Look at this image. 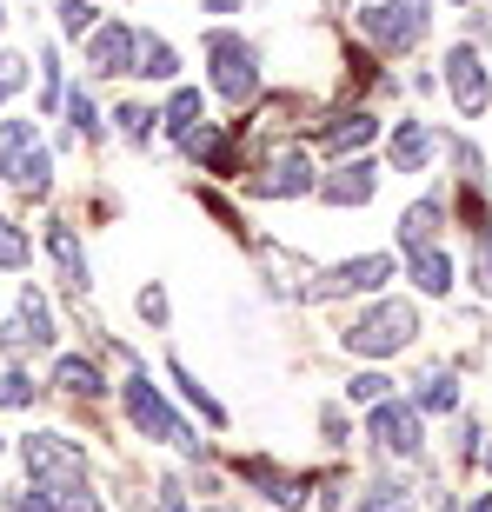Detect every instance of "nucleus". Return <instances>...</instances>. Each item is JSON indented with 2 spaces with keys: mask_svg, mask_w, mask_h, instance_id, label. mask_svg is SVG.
Instances as JSON below:
<instances>
[{
  "mask_svg": "<svg viewBox=\"0 0 492 512\" xmlns=\"http://www.w3.org/2000/svg\"><path fill=\"white\" fill-rule=\"evenodd\" d=\"M419 333V313L406 300H379L373 313H360V320L346 326V353H360V360H386V353H399V346Z\"/></svg>",
  "mask_w": 492,
  "mask_h": 512,
  "instance_id": "nucleus-1",
  "label": "nucleus"
},
{
  "mask_svg": "<svg viewBox=\"0 0 492 512\" xmlns=\"http://www.w3.org/2000/svg\"><path fill=\"white\" fill-rule=\"evenodd\" d=\"M127 419L140 426V439H167V446H180V453H200L193 426L160 399V386H153L147 373H133V380H127Z\"/></svg>",
  "mask_w": 492,
  "mask_h": 512,
  "instance_id": "nucleus-2",
  "label": "nucleus"
},
{
  "mask_svg": "<svg viewBox=\"0 0 492 512\" xmlns=\"http://www.w3.org/2000/svg\"><path fill=\"white\" fill-rule=\"evenodd\" d=\"M0 173L27 193L54 187V153L34 140V120H7V127H0Z\"/></svg>",
  "mask_w": 492,
  "mask_h": 512,
  "instance_id": "nucleus-3",
  "label": "nucleus"
},
{
  "mask_svg": "<svg viewBox=\"0 0 492 512\" xmlns=\"http://www.w3.org/2000/svg\"><path fill=\"white\" fill-rule=\"evenodd\" d=\"M207 60H213V87L233 107H246L260 94V47H246L240 34H207Z\"/></svg>",
  "mask_w": 492,
  "mask_h": 512,
  "instance_id": "nucleus-4",
  "label": "nucleus"
},
{
  "mask_svg": "<svg viewBox=\"0 0 492 512\" xmlns=\"http://www.w3.org/2000/svg\"><path fill=\"white\" fill-rule=\"evenodd\" d=\"M20 459H27V473L54 493V486H80L87 479V459L67 446L60 433H34V439H20Z\"/></svg>",
  "mask_w": 492,
  "mask_h": 512,
  "instance_id": "nucleus-5",
  "label": "nucleus"
},
{
  "mask_svg": "<svg viewBox=\"0 0 492 512\" xmlns=\"http://www.w3.org/2000/svg\"><path fill=\"white\" fill-rule=\"evenodd\" d=\"M360 27L366 40H379V47H413L419 34H426V0H379V7H360Z\"/></svg>",
  "mask_w": 492,
  "mask_h": 512,
  "instance_id": "nucleus-6",
  "label": "nucleus"
},
{
  "mask_svg": "<svg viewBox=\"0 0 492 512\" xmlns=\"http://www.w3.org/2000/svg\"><path fill=\"white\" fill-rule=\"evenodd\" d=\"M313 187H320V180H313L306 147H273L266 167L253 173V193H260V200H293V193H313Z\"/></svg>",
  "mask_w": 492,
  "mask_h": 512,
  "instance_id": "nucleus-7",
  "label": "nucleus"
},
{
  "mask_svg": "<svg viewBox=\"0 0 492 512\" xmlns=\"http://www.w3.org/2000/svg\"><path fill=\"white\" fill-rule=\"evenodd\" d=\"M366 433H373L379 453L413 459V453H419V406H406V399H379L373 419H366Z\"/></svg>",
  "mask_w": 492,
  "mask_h": 512,
  "instance_id": "nucleus-8",
  "label": "nucleus"
},
{
  "mask_svg": "<svg viewBox=\"0 0 492 512\" xmlns=\"http://www.w3.org/2000/svg\"><path fill=\"white\" fill-rule=\"evenodd\" d=\"M379 280H393V260L386 253H360V260L333 266V273H320V280L306 286V300H333V293H373Z\"/></svg>",
  "mask_w": 492,
  "mask_h": 512,
  "instance_id": "nucleus-9",
  "label": "nucleus"
},
{
  "mask_svg": "<svg viewBox=\"0 0 492 512\" xmlns=\"http://www.w3.org/2000/svg\"><path fill=\"white\" fill-rule=\"evenodd\" d=\"M373 187H379V167H373V160H340V167L326 173L313 193H320L326 207H366V200H373Z\"/></svg>",
  "mask_w": 492,
  "mask_h": 512,
  "instance_id": "nucleus-10",
  "label": "nucleus"
},
{
  "mask_svg": "<svg viewBox=\"0 0 492 512\" xmlns=\"http://www.w3.org/2000/svg\"><path fill=\"white\" fill-rule=\"evenodd\" d=\"M446 94L459 100V114H486V67H479L473 47L446 54Z\"/></svg>",
  "mask_w": 492,
  "mask_h": 512,
  "instance_id": "nucleus-11",
  "label": "nucleus"
},
{
  "mask_svg": "<svg viewBox=\"0 0 492 512\" xmlns=\"http://www.w3.org/2000/svg\"><path fill=\"white\" fill-rule=\"evenodd\" d=\"M133 67V27H94V40H87V74H127Z\"/></svg>",
  "mask_w": 492,
  "mask_h": 512,
  "instance_id": "nucleus-12",
  "label": "nucleus"
},
{
  "mask_svg": "<svg viewBox=\"0 0 492 512\" xmlns=\"http://www.w3.org/2000/svg\"><path fill=\"white\" fill-rule=\"evenodd\" d=\"M7 340H20V346H54V313H47V300H40L34 286L20 293V313H14V326H7Z\"/></svg>",
  "mask_w": 492,
  "mask_h": 512,
  "instance_id": "nucleus-13",
  "label": "nucleus"
},
{
  "mask_svg": "<svg viewBox=\"0 0 492 512\" xmlns=\"http://www.w3.org/2000/svg\"><path fill=\"white\" fill-rule=\"evenodd\" d=\"M47 253H54L60 280L74 286V293H87V253H80V240H74V227H67V220H54V227H47Z\"/></svg>",
  "mask_w": 492,
  "mask_h": 512,
  "instance_id": "nucleus-14",
  "label": "nucleus"
},
{
  "mask_svg": "<svg viewBox=\"0 0 492 512\" xmlns=\"http://www.w3.org/2000/svg\"><path fill=\"white\" fill-rule=\"evenodd\" d=\"M439 220H446V207H439V200H413V207L399 213V240H406V253H413V247H433V240H439Z\"/></svg>",
  "mask_w": 492,
  "mask_h": 512,
  "instance_id": "nucleus-15",
  "label": "nucleus"
},
{
  "mask_svg": "<svg viewBox=\"0 0 492 512\" xmlns=\"http://www.w3.org/2000/svg\"><path fill=\"white\" fill-rule=\"evenodd\" d=\"M133 67H140L147 80H173L180 74V54H173L160 34H133Z\"/></svg>",
  "mask_w": 492,
  "mask_h": 512,
  "instance_id": "nucleus-16",
  "label": "nucleus"
},
{
  "mask_svg": "<svg viewBox=\"0 0 492 512\" xmlns=\"http://www.w3.org/2000/svg\"><path fill=\"white\" fill-rule=\"evenodd\" d=\"M406 273L419 280V293H446V286H453V260L439 247H413L406 253Z\"/></svg>",
  "mask_w": 492,
  "mask_h": 512,
  "instance_id": "nucleus-17",
  "label": "nucleus"
},
{
  "mask_svg": "<svg viewBox=\"0 0 492 512\" xmlns=\"http://www.w3.org/2000/svg\"><path fill=\"white\" fill-rule=\"evenodd\" d=\"M373 133H379L373 114H340V120H326V147H333V153H360Z\"/></svg>",
  "mask_w": 492,
  "mask_h": 512,
  "instance_id": "nucleus-18",
  "label": "nucleus"
},
{
  "mask_svg": "<svg viewBox=\"0 0 492 512\" xmlns=\"http://www.w3.org/2000/svg\"><path fill=\"white\" fill-rule=\"evenodd\" d=\"M54 386H67V393H87V399H100V393H107L100 366H94V360H80V353H67V360L54 366Z\"/></svg>",
  "mask_w": 492,
  "mask_h": 512,
  "instance_id": "nucleus-19",
  "label": "nucleus"
},
{
  "mask_svg": "<svg viewBox=\"0 0 492 512\" xmlns=\"http://www.w3.org/2000/svg\"><path fill=\"white\" fill-rule=\"evenodd\" d=\"M426 153H433V133L419 127V120H406V127L393 133V167L419 173V167H426Z\"/></svg>",
  "mask_w": 492,
  "mask_h": 512,
  "instance_id": "nucleus-20",
  "label": "nucleus"
},
{
  "mask_svg": "<svg viewBox=\"0 0 492 512\" xmlns=\"http://www.w3.org/2000/svg\"><path fill=\"white\" fill-rule=\"evenodd\" d=\"M200 120H207V100L193 94V87H180V94L167 100V127H173V140H187V133L200 127Z\"/></svg>",
  "mask_w": 492,
  "mask_h": 512,
  "instance_id": "nucleus-21",
  "label": "nucleus"
},
{
  "mask_svg": "<svg viewBox=\"0 0 492 512\" xmlns=\"http://www.w3.org/2000/svg\"><path fill=\"white\" fill-rule=\"evenodd\" d=\"M173 380H180V393H187V406H193L200 419H207V426H220V419H227V413H220V399H213L207 386L193 380V366H180V360H173Z\"/></svg>",
  "mask_w": 492,
  "mask_h": 512,
  "instance_id": "nucleus-22",
  "label": "nucleus"
},
{
  "mask_svg": "<svg viewBox=\"0 0 492 512\" xmlns=\"http://www.w3.org/2000/svg\"><path fill=\"white\" fill-rule=\"evenodd\" d=\"M246 479H260V486L280 499V506H306V486H300V479H286V473H273L266 459H253V466H246Z\"/></svg>",
  "mask_w": 492,
  "mask_h": 512,
  "instance_id": "nucleus-23",
  "label": "nucleus"
},
{
  "mask_svg": "<svg viewBox=\"0 0 492 512\" xmlns=\"http://www.w3.org/2000/svg\"><path fill=\"white\" fill-rule=\"evenodd\" d=\"M419 406H426V413H453L459 406V380L453 373H426V380H419Z\"/></svg>",
  "mask_w": 492,
  "mask_h": 512,
  "instance_id": "nucleus-24",
  "label": "nucleus"
},
{
  "mask_svg": "<svg viewBox=\"0 0 492 512\" xmlns=\"http://www.w3.org/2000/svg\"><path fill=\"white\" fill-rule=\"evenodd\" d=\"M27 399H34V380H27V373L7 360V346H0V406H27Z\"/></svg>",
  "mask_w": 492,
  "mask_h": 512,
  "instance_id": "nucleus-25",
  "label": "nucleus"
},
{
  "mask_svg": "<svg viewBox=\"0 0 492 512\" xmlns=\"http://www.w3.org/2000/svg\"><path fill=\"white\" fill-rule=\"evenodd\" d=\"M114 120H120V133H127V140H153V120H160V114H153L147 100H127Z\"/></svg>",
  "mask_w": 492,
  "mask_h": 512,
  "instance_id": "nucleus-26",
  "label": "nucleus"
},
{
  "mask_svg": "<svg viewBox=\"0 0 492 512\" xmlns=\"http://www.w3.org/2000/svg\"><path fill=\"white\" fill-rule=\"evenodd\" d=\"M27 260H34V247H27V233H20L14 220H0V266L14 273V266H27Z\"/></svg>",
  "mask_w": 492,
  "mask_h": 512,
  "instance_id": "nucleus-27",
  "label": "nucleus"
},
{
  "mask_svg": "<svg viewBox=\"0 0 492 512\" xmlns=\"http://www.w3.org/2000/svg\"><path fill=\"white\" fill-rule=\"evenodd\" d=\"M360 512H413V506L399 499L393 479H373V486H366V506H360Z\"/></svg>",
  "mask_w": 492,
  "mask_h": 512,
  "instance_id": "nucleus-28",
  "label": "nucleus"
},
{
  "mask_svg": "<svg viewBox=\"0 0 492 512\" xmlns=\"http://www.w3.org/2000/svg\"><path fill=\"white\" fill-rule=\"evenodd\" d=\"M60 27L74 40H87V27H94V0H60Z\"/></svg>",
  "mask_w": 492,
  "mask_h": 512,
  "instance_id": "nucleus-29",
  "label": "nucleus"
},
{
  "mask_svg": "<svg viewBox=\"0 0 492 512\" xmlns=\"http://www.w3.org/2000/svg\"><path fill=\"white\" fill-rule=\"evenodd\" d=\"M386 373H353V386H346V399H360V406H379V399H386Z\"/></svg>",
  "mask_w": 492,
  "mask_h": 512,
  "instance_id": "nucleus-30",
  "label": "nucleus"
},
{
  "mask_svg": "<svg viewBox=\"0 0 492 512\" xmlns=\"http://www.w3.org/2000/svg\"><path fill=\"white\" fill-rule=\"evenodd\" d=\"M67 120H74V133H87V140L100 133V114H94V100H87V94H67Z\"/></svg>",
  "mask_w": 492,
  "mask_h": 512,
  "instance_id": "nucleus-31",
  "label": "nucleus"
},
{
  "mask_svg": "<svg viewBox=\"0 0 492 512\" xmlns=\"http://www.w3.org/2000/svg\"><path fill=\"white\" fill-rule=\"evenodd\" d=\"M7 512H60V506H54V493H47V486L34 479L27 493H14V499H7Z\"/></svg>",
  "mask_w": 492,
  "mask_h": 512,
  "instance_id": "nucleus-32",
  "label": "nucleus"
},
{
  "mask_svg": "<svg viewBox=\"0 0 492 512\" xmlns=\"http://www.w3.org/2000/svg\"><path fill=\"white\" fill-rule=\"evenodd\" d=\"M14 87H27V60H20V54H0V100L14 94Z\"/></svg>",
  "mask_w": 492,
  "mask_h": 512,
  "instance_id": "nucleus-33",
  "label": "nucleus"
},
{
  "mask_svg": "<svg viewBox=\"0 0 492 512\" xmlns=\"http://www.w3.org/2000/svg\"><path fill=\"white\" fill-rule=\"evenodd\" d=\"M473 280L492 293V233H479V253H473Z\"/></svg>",
  "mask_w": 492,
  "mask_h": 512,
  "instance_id": "nucleus-34",
  "label": "nucleus"
},
{
  "mask_svg": "<svg viewBox=\"0 0 492 512\" xmlns=\"http://www.w3.org/2000/svg\"><path fill=\"white\" fill-rule=\"evenodd\" d=\"M140 313L160 326V320H167V293H160V286H147V293H140Z\"/></svg>",
  "mask_w": 492,
  "mask_h": 512,
  "instance_id": "nucleus-35",
  "label": "nucleus"
},
{
  "mask_svg": "<svg viewBox=\"0 0 492 512\" xmlns=\"http://www.w3.org/2000/svg\"><path fill=\"white\" fill-rule=\"evenodd\" d=\"M320 426H326V439H333V446L346 439V413H340V406H326V413H320Z\"/></svg>",
  "mask_w": 492,
  "mask_h": 512,
  "instance_id": "nucleus-36",
  "label": "nucleus"
},
{
  "mask_svg": "<svg viewBox=\"0 0 492 512\" xmlns=\"http://www.w3.org/2000/svg\"><path fill=\"white\" fill-rule=\"evenodd\" d=\"M233 7H240V0H207V14H233Z\"/></svg>",
  "mask_w": 492,
  "mask_h": 512,
  "instance_id": "nucleus-37",
  "label": "nucleus"
},
{
  "mask_svg": "<svg viewBox=\"0 0 492 512\" xmlns=\"http://www.w3.org/2000/svg\"><path fill=\"white\" fill-rule=\"evenodd\" d=\"M473 512H492V499H479V506H473Z\"/></svg>",
  "mask_w": 492,
  "mask_h": 512,
  "instance_id": "nucleus-38",
  "label": "nucleus"
},
{
  "mask_svg": "<svg viewBox=\"0 0 492 512\" xmlns=\"http://www.w3.org/2000/svg\"><path fill=\"white\" fill-rule=\"evenodd\" d=\"M0 27H7V7H0Z\"/></svg>",
  "mask_w": 492,
  "mask_h": 512,
  "instance_id": "nucleus-39",
  "label": "nucleus"
},
{
  "mask_svg": "<svg viewBox=\"0 0 492 512\" xmlns=\"http://www.w3.org/2000/svg\"><path fill=\"white\" fill-rule=\"evenodd\" d=\"M439 512H453V506H439Z\"/></svg>",
  "mask_w": 492,
  "mask_h": 512,
  "instance_id": "nucleus-40",
  "label": "nucleus"
},
{
  "mask_svg": "<svg viewBox=\"0 0 492 512\" xmlns=\"http://www.w3.org/2000/svg\"><path fill=\"white\" fill-rule=\"evenodd\" d=\"M486 466H492V453H486Z\"/></svg>",
  "mask_w": 492,
  "mask_h": 512,
  "instance_id": "nucleus-41",
  "label": "nucleus"
}]
</instances>
